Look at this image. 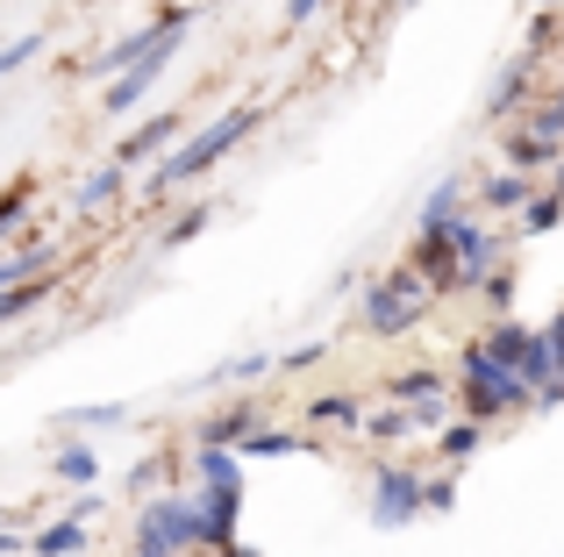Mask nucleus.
<instances>
[{"label":"nucleus","instance_id":"nucleus-13","mask_svg":"<svg viewBox=\"0 0 564 557\" xmlns=\"http://www.w3.org/2000/svg\"><path fill=\"white\" fill-rule=\"evenodd\" d=\"M479 200H486L494 215H514V208H529V200H536V179H522V172H500V179L479 186Z\"/></svg>","mask_w":564,"mask_h":557},{"label":"nucleus","instance_id":"nucleus-11","mask_svg":"<svg viewBox=\"0 0 564 557\" xmlns=\"http://www.w3.org/2000/svg\"><path fill=\"white\" fill-rule=\"evenodd\" d=\"M22 550H36V557H72V550H86V515H65V522H51V529L22 536Z\"/></svg>","mask_w":564,"mask_h":557},{"label":"nucleus","instance_id":"nucleus-14","mask_svg":"<svg viewBox=\"0 0 564 557\" xmlns=\"http://www.w3.org/2000/svg\"><path fill=\"white\" fill-rule=\"evenodd\" d=\"M557 143H543V136H529V129H508V172H522V179H529V172H536V165H557Z\"/></svg>","mask_w":564,"mask_h":557},{"label":"nucleus","instance_id":"nucleus-30","mask_svg":"<svg viewBox=\"0 0 564 557\" xmlns=\"http://www.w3.org/2000/svg\"><path fill=\"white\" fill-rule=\"evenodd\" d=\"M36 51H43V36H14V43H0V79H8V72H22Z\"/></svg>","mask_w":564,"mask_h":557},{"label":"nucleus","instance_id":"nucleus-22","mask_svg":"<svg viewBox=\"0 0 564 557\" xmlns=\"http://www.w3.org/2000/svg\"><path fill=\"white\" fill-rule=\"evenodd\" d=\"M479 422H443V436H436V450H443V458H451V465H465L471 458V450H479Z\"/></svg>","mask_w":564,"mask_h":557},{"label":"nucleus","instance_id":"nucleus-6","mask_svg":"<svg viewBox=\"0 0 564 557\" xmlns=\"http://www.w3.org/2000/svg\"><path fill=\"white\" fill-rule=\"evenodd\" d=\"M414 522H422V472L414 465L372 472V529H414Z\"/></svg>","mask_w":564,"mask_h":557},{"label":"nucleus","instance_id":"nucleus-21","mask_svg":"<svg viewBox=\"0 0 564 557\" xmlns=\"http://www.w3.org/2000/svg\"><path fill=\"white\" fill-rule=\"evenodd\" d=\"M422 401H443V372H400L393 379V407H422Z\"/></svg>","mask_w":564,"mask_h":557},{"label":"nucleus","instance_id":"nucleus-5","mask_svg":"<svg viewBox=\"0 0 564 557\" xmlns=\"http://www.w3.org/2000/svg\"><path fill=\"white\" fill-rule=\"evenodd\" d=\"M186 36H193V8H165V14H158V22H143L137 36L108 43V51H100V57H94V65H86V72H100V79H108V72H115V79H122L129 65H143V57H151V51H172V43H186Z\"/></svg>","mask_w":564,"mask_h":557},{"label":"nucleus","instance_id":"nucleus-29","mask_svg":"<svg viewBox=\"0 0 564 557\" xmlns=\"http://www.w3.org/2000/svg\"><path fill=\"white\" fill-rule=\"evenodd\" d=\"M365 429H372V436H386V444H400V436L414 429V407H386V415H372Z\"/></svg>","mask_w":564,"mask_h":557},{"label":"nucleus","instance_id":"nucleus-20","mask_svg":"<svg viewBox=\"0 0 564 557\" xmlns=\"http://www.w3.org/2000/svg\"><path fill=\"white\" fill-rule=\"evenodd\" d=\"M43 301H51V278H29V286L0 293V329H8V321H22V315H36Z\"/></svg>","mask_w":564,"mask_h":557},{"label":"nucleus","instance_id":"nucleus-17","mask_svg":"<svg viewBox=\"0 0 564 557\" xmlns=\"http://www.w3.org/2000/svg\"><path fill=\"white\" fill-rule=\"evenodd\" d=\"M457 215H465V179H443L436 194L422 200V229H451Z\"/></svg>","mask_w":564,"mask_h":557},{"label":"nucleus","instance_id":"nucleus-27","mask_svg":"<svg viewBox=\"0 0 564 557\" xmlns=\"http://www.w3.org/2000/svg\"><path fill=\"white\" fill-rule=\"evenodd\" d=\"M522 94H529V65H514V72H500V79H494V94H486V108H494V114H508V108H514Z\"/></svg>","mask_w":564,"mask_h":557},{"label":"nucleus","instance_id":"nucleus-1","mask_svg":"<svg viewBox=\"0 0 564 557\" xmlns=\"http://www.w3.org/2000/svg\"><path fill=\"white\" fill-rule=\"evenodd\" d=\"M258 122H264V108H258V100H243V108H229L221 122H207L200 136H180V151H165V157L151 165V186H143V194H151V200H172L180 186L200 179V172H215Z\"/></svg>","mask_w":564,"mask_h":557},{"label":"nucleus","instance_id":"nucleus-4","mask_svg":"<svg viewBox=\"0 0 564 557\" xmlns=\"http://www.w3.org/2000/svg\"><path fill=\"white\" fill-rule=\"evenodd\" d=\"M193 544H200V507H193V493H172V501L143 507L137 557H186Z\"/></svg>","mask_w":564,"mask_h":557},{"label":"nucleus","instance_id":"nucleus-8","mask_svg":"<svg viewBox=\"0 0 564 557\" xmlns=\"http://www.w3.org/2000/svg\"><path fill=\"white\" fill-rule=\"evenodd\" d=\"M451 243H457V286H479V278H494V272H500V258H508V243H500L494 229L465 222V215L451 222Z\"/></svg>","mask_w":564,"mask_h":557},{"label":"nucleus","instance_id":"nucleus-15","mask_svg":"<svg viewBox=\"0 0 564 557\" xmlns=\"http://www.w3.org/2000/svg\"><path fill=\"white\" fill-rule=\"evenodd\" d=\"M250 429H258V407H236V415H215V422L200 429V450H236Z\"/></svg>","mask_w":564,"mask_h":557},{"label":"nucleus","instance_id":"nucleus-37","mask_svg":"<svg viewBox=\"0 0 564 557\" xmlns=\"http://www.w3.org/2000/svg\"><path fill=\"white\" fill-rule=\"evenodd\" d=\"M393 8H414V0H393Z\"/></svg>","mask_w":564,"mask_h":557},{"label":"nucleus","instance_id":"nucleus-7","mask_svg":"<svg viewBox=\"0 0 564 557\" xmlns=\"http://www.w3.org/2000/svg\"><path fill=\"white\" fill-rule=\"evenodd\" d=\"M200 507V550H229L236 544V515H243V479H221V487L193 493Z\"/></svg>","mask_w":564,"mask_h":557},{"label":"nucleus","instance_id":"nucleus-34","mask_svg":"<svg viewBox=\"0 0 564 557\" xmlns=\"http://www.w3.org/2000/svg\"><path fill=\"white\" fill-rule=\"evenodd\" d=\"M322 8H329V0H286V22H315Z\"/></svg>","mask_w":564,"mask_h":557},{"label":"nucleus","instance_id":"nucleus-28","mask_svg":"<svg viewBox=\"0 0 564 557\" xmlns=\"http://www.w3.org/2000/svg\"><path fill=\"white\" fill-rule=\"evenodd\" d=\"M564 222V208H557V194H536V200H529V208H522V229H529V237H551V229Z\"/></svg>","mask_w":564,"mask_h":557},{"label":"nucleus","instance_id":"nucleus-25","mask_svg":"<svg viewBox=\"0 0 564 557\" xmlns=\"http://www.w3.org/2000/svg\"><path fill=\"white\" fill-rule=\"evenodd\" d=\"M193 472H200V487H221V479H243V458L236 450H200Z\"/></svg>","mask_w":564,"mask_h":557},{"label":"nucleus","instance_id":"nucleus-23","mask_svg":"<svg viewBox=\"0 0 564 557\" xmlns=\"http://www.w3.org/2000/svg\"><path fill=\"white\" fill-rule=\"evenodd\" d=\"M529 136H543V143H557V151H564V94L557 100H543V108H529Z\"/></svg>","mask_w":564,"mask_h":557},{"label":"nucleus","instance_id":"nucleus-32","mask_svg":"<svg viewBox=\"0 0 564 557\" xmlns=\"http://www.w3.org/2000/svg\"><path fill=\"white\" fill-rule=\"evenodd\" d=\"M429 507H436V515H451V507H457V487H451V479H422V515H429Z\"/></svg>","mask_w":564,"mask_h":557},{"label":"nucleus","instance_id":"nucleus-16","mask_svg":"<svg viewBox=\"0 0 564 557\" xmlns=\"http://www.w3.org/2000/svg\"><path fill=\"white\" fill-rule=\"evenodd\" d=\"M51 272V243H29V251H14V258H0V293H14V286H29V278H43Z\"/></svg>","mask_w":564,"mask_h":557},{"label":"nucleus","instance_id":"nucleus-9","mask_svg":"<svg viewBox=\"0 0 564 557\" xmlns=\"http://www.w3.org/2000/svg\"><path fill=\"white\" fill-rule=\"evenodd\" d=\"M172 57H180V43H172V51H151L143 65H129L122 79H108V114H129L143 94H158V86H165V72H172Z\"/></svg>","mask_w":564,"mask_h":557},{"label":"nucleus","instance_id":"nucleus-2","mask_svg":"<svg viewBox=\"0 0 564 557\" xmlns=\"http://www.w3.org/2000/svg\"><path fill=\"white\" fill-rule=\"evenodd\" d=\"M457 407H465V422L486 429V422H500L508 407H536V401H529V386L508 372V364H494L479 343H471L465 358H457Z\"/></svg>","mask_w":564,"mask_h":557},{"label":"nucleus","instance_id":"nucleus-19","mask_svg":"<svg viewBox=\"0 0 564 557\" xmlns=\"http://www.w3.org/2000/svg\"><path fill=\"white\" fill-rule=\"evenodd\" d=\"M307 422H315V429H358V422H365V407L350 401V393H329V401H315V407H307Z\"/></svg>","mask_w":564,"mask_h":557},{"label":"nucleus","instance_id":"nucleus-24","mask_svg":"<svg viewBox=\"0 0 564 557\" xmlns=\"http://www.w3.org/2000/svg\"><path fill=\"white\" fill-rule=\"evenodd\" d=\"M301 450V436H286V429H250L243 436V458H293Z\"/></svg>","mask_w":564,"mask_h":557},{"label":"nucleus","instance_id":"nucleus-18","mask_svg":"<svg viewBox=\"0 0 564 557\" xmlns=\"http://www.w3.org/2000/svg\"><path fill=\"white\" fill-rule=\"evenodd\" d=\"M122 186H129V179H122V165H100L94 179L79 186V215H100V208H115V200H122Z\"/></svg>","mask_w":564,"mask_h":557},{"label":"nucleus","instance_id":"nucleus-35","mask_svg":"<svg viewBox=\"0 0 564 557\" xmlns=\"http://www.w3.org/2000/svg\"><path fill=\"white\" fill-rule=\"evenodd\" d=\"M543 194H557V208H564V157H557V179H551V186H543Z\"/></svg>","mask_w":564,"mask_h":557},{"label":"nucleus","instance_id":"nucleus-12","mask_svg":"<svg viewBox=\"0 0 564 557\" xmlns=\"http://www.w3.org/2000/svg\"><path fill=\"white\" fill-rule=\"evenodd\" d=\"M51 479H65V487H94V479H100L94 444H57L51 450Z\"/></svg>","mask_w":564,"mask_h":557},{"label":"nucleus","instance_id":"nucleus-36","mask_svg":"<svg viewBox=\"0 0 564 557\" xmlns=\"http://www.w3.org/2000/svg\"><path fill=\"white\" fill-rule=\"evenodd\" d=\"M215 557H258V550H250V544H229V550H215Z\"/></svg>","mask_w":564,"mask_h":557},{"label":"nucleus","instance_id":"nucleus-31","mask_svg":"<svg viewBox=\"0 0 564 557\" xmlns=\"http://www.w3.org/2000/svg\"><path fill=\"white\" fill-rule=\"evenodd\" d=\"M200 229H207V208H186L180 222L165 229V251H180V243H193V237H200Z\"/></svg>","mask_w":564,"mask_h":557},{"label":"nucleus","instance_id":"nucleus-3","mask_svg":"<svg viewBox=\"0 0 564 557\" xmlns=\"http://www.w3.org/2000/svg\"><path fill=\"white\" fill-rule=\"evenodd\" d=\"M429 301H436V293H429L408 265H393L386 278H372V293H365V321H372L379 336H400V329H414V321L429 315Z\"/></svg>","mask_w":564,"mask_h":557},{"label":"nucleus","instance_id":"nucleus-26","mask_svg":"<svg viewBox=\"0 0 564 557\" xmlns=\"http://www.w3.org/2000/svg\"><path fill=\"white\" fill-rule=\"evenodd\" d=\"M122 415H129V407H65V415H57V422H65V429H122Z\"/></svg>","mask_w":564,"mask_h":557},{"label":"nucleus","instance_id":"nucleus-10","mask_svg":"<svg viewBox=\"0 0 564 557\" xmlns=\"http://www.w3.org/2000/svg\"><path fill=\"white\" fill-rule=\"evenodd\" d=\"M180 129H186V114H151L143 129H129L122 136V165H137V157H165V151H180Z\"/></svg>","mask_w":564,"mask_h":557},{"label":"nucleus","instance_id":"nucleus-33","mask_svg":"<svg viewBox=\"0 0 564 557\" xmlns=\"http://www.w3.org/2000/svg\"><path fill=\"white\" fill-rule=\"evenodd\" d=\"M258 372H272V358H236V364H215L207 379L221 386V379H258Z\"/></svg>","mask_w":564,"mask_h":557}]
</instances>
